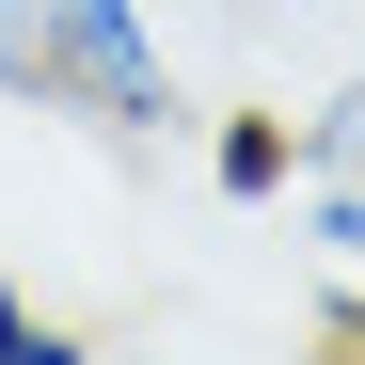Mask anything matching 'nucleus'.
<instances>
[{
	"instance_id": "nucleus-1",
	"label": "nucleus",
	"mask_w": 365,
	"mask_h": 365,
	"mask_svg": "<svg viewBox=\"0 0 365 365\" xmlns=\"http://www.w3.org/2000/svg\"><path fill=\"white\" fill-rule=\"evenodd\" d=\"M16 16H32L64 111H96V128H128V143L175 111V64H159V16H143V0H16Z\"/></svg>"
},
{
	"instance_id": "nucleus-2",
	"label": "nucleus",
	"mask_w": 365,
	"mask_h": 365,
	"mask_svg": "<svg viewBox=\"0 0 365 365\" xmlns=\"http://www.w3.org/2000/svg\"><path fill=\"white\" fill-rule=\"evenodd\" d=\"M207 175L238 207H270V191H302V128H270V111H222V143H207Z\"/></svg>"
},
{
	"instance_id": "nucleus-3",
	"label": "nucleus",
	"mask_w": 365,
	"mask_h": 365,
	"mask_svg": "<svg viewBox=\"0 0 365 365\" xmlns=\"http://www.w3.org/2000/svg\"><path fill=\"white\" fill-rule=\"evenodd\" d=\"M302 175H318V191H365V80H334L302 111Z\"/></svg>"
},
{
	"instance_id": "nucleus-4",
	"label": "nucleus",
	"mask_w": 365,
	"mask_h": 365,
	"mask_svg": "<svg viewBox=\"0 0 365 365\" xmlns=\"http://www.w3.org/2000/svg\"><path fill=\"white\" fill-rule=\"evenodd\" d=\"M0 365H96V349H80L64 318H48V302H32L16 270H0Z\"/></svg>"
},
{
	"instance_id": "nucleus-5",
	"label": "nucleus",
	"mask_w": 365,
	"mask_h": 365,
	"mask_svg": "<svg viewBox=\"0 0 365 365\" xmlns=\"http://www.w3.org/2000/svg\"><path fill=\"white\" fill-rule=\"evenodd\" d=\"M286 207H302V238H318V255H334V270H365V191H318V175H302V191H286Z\"/></svg>"
},
{
	"instance_id": "nucleus-6",
	"label": "nucleus",
	"mask_w": 365,
	"mask_h": 365,
	"mask_svg": "<svg viewBox=\"0 0 365 365\" xmlns=\"http://www.w3.org/2000/svg\"><path fill=\"white\" fill-rule=\"evenodd\" d=\"M0 96H48V48H32V16L0 0Z\"/></svg>"
},
{
	"instance_id": "nucleus-7",
	"label": "nucleus",
	"mask_w": 365,
	"mask_h": 365,
	"mask_svg": "<svg viewBox=\"0 0 365 365\" xmlns=\"http://www.w3.org/2000/svg\"><path fill=\"white\" fill-rule=\"evenodd\" d=\"M334 334H349V349H365V270H334Z\"/></svg>"
}]
</instances>
